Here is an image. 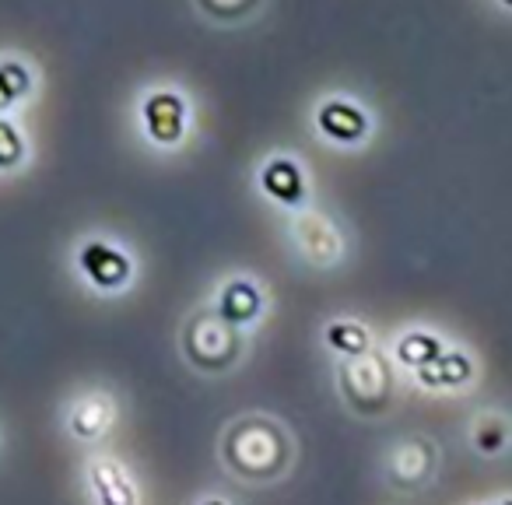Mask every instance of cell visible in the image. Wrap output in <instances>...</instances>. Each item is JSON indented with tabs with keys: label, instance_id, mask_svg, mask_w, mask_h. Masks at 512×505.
I'll use <instances>...</instances> for the list:
<instances>
[{
	"label": "cell",
	"instance_id": "6da1fadb",
	"mask_svg": "<svg viewBox=\"0 0 512 505\" xmlns=\"http://www.w3.org/2000/svg\"><path fill=\"white\" fill-rule=\"evenodd\" d=\"M214 463L232 484L253 491L292 481L299 467L295 428L274 411H239L214 435Z\"/></svg>",
	"mask_w": 512,
	"mask_h": 505
},
{
	"label": "cell",
	"instance_id": "7a4b0ae2",
	"mask_svg": "<svg viewBox=\"0 0 512 505\" xmlns=\"http://www.w3.org/2000/svg\"><path fill=\"white\" fill-rule=\"evenodd\" d=\"M134 141L155 158H179L197 144L200 109L179 78H148L130 102Z\"/></svg>",
	"mask_w": 512,
	"mask_h": 505
},
{
	"label": "cell",
	"instance_id": "3957f363",
	"mask_svg": "<svg viewBox=\"0 0 512 505\" xmlns=\"http://www.w3.org/2000/svg\"><path fill=\"white\" fill-rule=\"evenodd\" d=\"M67 264L81 288L99 302H120L141 285L144 264L137 249L113 228H85L67 249Z\"/></svg>",
	"mask_w": 512,
	"mask_h": 505
},
{
	"label": "cell",
	"instance_id": "277c9868",
	"mask_svg": "<svg viewBox=\"0 0 512 505\" xmlns=\"http://www.w3.org/2000/svg\"><path fill=\"white\" fill-rule=\"evenodd\" d=\"M176 351L183 365L200 379H228L249 362L253 337L221 320L207 302L186 309L176 330Z\"/></svg>",
	"mask_w": 512,
	"mask_h": 505
},
{
	"label": "cell",
	"instance_id": "5b68a950",
	"mask_svg": "<svg viewBox=\"0 0 512 505\" xmlns=\"http://www.w3.org/2000/svg\"><path fill=\"white\" fill-rule=\"evenodd\" d=\"M285 246L309 274H337L351 264V232L330 207L306 204L285 214Z\"/></svg>",
	"mask_w": 512,
	"mask_h": 505
},
{
	"label": "cell",
	"instance_id": "8992f818",
	"mask_svg": "<svg viewBox=\"0 0 512 505\" xmlns=\"http://www.w3.org/2000/svg\"><path fill=\"white\" fill-rule=\"evenodd\" d=\"M306 130L320 148L358 155L372 148L379 134V116L369 99L348 88H327L313 99L306 113Z\"/></svg>",
	"mask_w": 512,
	"mask_h": 505
},
{
	"label": "cell",
	"instance_id": "52a82bcc",
	"mask_svg": "<svg viewBox=\"0 0 512 505\" xmlns=\"http://www.w3.org/2000/svg\"><path fill=\"white\" fill-rule=\"evenodd\" d=\"M334 390L351 418L379 421L397 407L404 379L393 369L390 355H386L383 348H376V351H369V355L334 362Z\"/></svg>",
	"mask_w": 512,
	"mask_h": 505
},
{
	"label": "cell",
	"instance_id": "ba28073f",
	"mask_svg": "<svg viewBox=\"0 0 512 505\" xmlns=\"http://www.w3.org/2000/svg\"><path fill=\"white\" fill-rule=\"evenodd\" d=\"M60 432L71 446L78 449H99L109 446L113 435L123 425V397L106 379H88L78 383L64 400H60Z\"/></svg>",
	"mask_w": 512,
	"mask_h": 505
},
{
	"label": "cell",
	"instance_id": "9c48e42d",
	"mask_svg": "<svg viewBox=\"0 0 512 505\" xmlns=\"http://www.w3.org/2000/svg\"><path fill=\"white\" fill-rule=\"evenodd\" d=\"M442 474V446L428 432H407L386 442L379 456V481L390 495H421Z\"/></svg>",
	"mask_w": 512,
	"mask_h": 505
},
{
	"label": "cell",
	"instance_id": "30bf717a",
	"mask_svg": "<svg viewBox=\"0 0 512 505\" xmlns=\"http://www.w3.org/2000/svg\"><path fill=\"white\" fill-rule=\"evenodd\" d=\"M204 302L228 320L232 327H239L242 334L256 337L264 330V323L274 313V292L264 281V274L246 271V267H232V271H221L211 281Z\"/></svg>",
	"mask_w": 512,
	"mask_h": 505
},
{
	"label": "cell",
	"instance_id": "8fae6325",
	"mask_svg": "<svg viewBox=\"0 0 512 505\" xmlns=\"http://www.w3.org/2000/svg\"><path fill=\"white\" fill-rule=\"evenodd\" d=\"M249 190H253V197L260 200V204H267L271 211H278L281 218H285V214L313 204L316 179H313V169H309L306 158H302L299 151L274 148L253 165Z\"/></svg>",
	"mask_w": 512,
	"mask_h": 505
},
{
	"label": "cell",
	"instance_id": "7c38bea8",
	"mask_svg": "<svg viewBox=\"0 0 512 505\" xmlns=\"http://www.w3.org/2000/svg\"><path fill=\"white\" fill-rule=\"evenodd\" d=\"M81 498L85 505H144L148 502V488H144L141 474L134 463L113 446L88 449L81 456Z\"/></svg>",
	"mask_w": 512,
	"mask_h": 505
},
{
	"label": "cell",
	"instance_id": "4fadbf2b",
	"mask_svg": "<svg viewBox=\"0 0 512 505\" xmlns=\"http://www.w3.org/2000/svg\"><path fill=\"white\" fill-rule=\"evenodd\" d=\"M484 383V362L467 341H449L439 355L428 365H421L418 372L404 376V386L421 397L449 400V397H470Z\"/></svg>",
	"mask_w": 512,
	"mask_h": 505
},
{
	"label": "cell",
	"instance_id": "5bb4252c",
	"mask_svg": "<svg viewBox=\"0 0 512 505\" xmlns=\"http://www.w3.org/2000/svg\"><path fill=\"white\" fill-rule=\"evenodd\" d=\"M463 449L481 463H502L512 456V411L505 404H481L463 421Z\"/></svg>",
	"mask_w": 512,
	"mask_h": 505
},
{
	"label": "cell",
	"instance_id": "9a60e30c",
	"mask_svg": "<svg viewBox=\"0 0 512 505\" xmlns=\"http://www.w3.org/2000/svg\"><path fill=\"white\" fill-rule=\"evenodd\" d=\"M449 341H453V337L442 327H432V323H404V327L386 337L383 351L390 355L393 369L404 379V376H411V372H418L421 365L432 362Z\"/></svg>",
	"mask_w": 512,
	"mask_h": 505
},
{
	"label": "cell",
	"instance_id": "2e32d148",
	"mask_svg": "<svg viewBox=\"0 0 512 505\" xmlns=\"http://www.w3.org/2000/svg\"><path fill=\"white\" fill-rule=\"evenodd\" d=\"M43 92V67L22 50H0V113H29Z\"/></svg>",
	"mask_w": 512,
	"mask_h": 505
},
{
	"label": "cell",
	"instance_id": "e0dca14e",
	"mask_svg": "<svg viewBox=\"0 0 512 505\" xmlns=\"http://www.w3.org/2000/svg\"><path fill=\"white\" fill-rule=\"evenodd\" d=\"M320 344L334 362H348V358L369 355V351L383 348V337L376 334V327L365 316L334 313L320 323Z\"/></svg>",
	"mask_w": 512,
	"mask_h": 505
},
{
	"label": "cell",
	"instance_id": "ac0fdd59",
	"mask_svg": "<svg viewBox=\"0 0 512 505\" xmlns=\"http://www.w3.org/2000/svg\"><path fill=\"white\" fill-rule=\"evenodd\" d=\"M36 158L39 144L25 113H0V183L29 176Z\"/></svg>",
	"mask_w": 512,
	"mask_h": 505
},
{
	"label": "cell",
	"instance_id": "d6986e66",
	"mask_svg": "<svg viewBox=\"0 0 512 505\" xmlns=\"http://www.w3.org/2000/svg\"><path fill=\"white\" fill-rule=\"evenodd\" d=\"M271 0H190V11L211 32H242L260 22Z\"/></svg>",
	"mask_w": 512,
	"mask_h": 505
},
{
	"label": "cell",
	"instance_id": "ffe728a7",
	"mask_svg": "<svg viewBox=\"0 0 512 505\" xmlns=\"http://www.w3.org/2000/svg\"><path fill=\"white\" fill-rule=\"evenodd\" d=\"M190 505H239V502H235V498L228 495V491H221V488H207V491H200V495L193 498Z\"/></svg>",
	"mask_w": 512,
	"mask_h": 505
},
{
	"label": "cell",
	"instance_id": "44dd1931",
	"mask_svg": "<svg viewBox=\"0 0 512 505\" xmlns=\"http://www.w3.org/2000/svg\"><path fill=\"white\" fill-rule=\"evenodd\" d=\"M484 8H491L502 18H512V0H484Z\"/></svg>",
	"mask_w": 512,
	"mask_h": 505
},
{
	"label": "cell",
	"instance_id": "7402d4cb",
	"mask_svg": "<svg viewBox=\"0 0 512 505\" xmlns=\"http://www.w3.org/2000/svg\"><path fill=\"white\" fill-rule=\"evenodd\" d=\"M8 449H11V432H8V425H4V418H0V463H4Z\"/></svg>",
	"mask_w": 512,
	"mask_h": 505
},
{
	"label": "cell",
	"instance_id": "603a6c76",
	"mask_svg": "<svg viewBox=\"0 0 512 505\" xmlns=\"http://www.w3.org/2000/svg\"><path fill=\"white\" fill-rule=\"evenodd\" d=\"M491 505H512V491H502V495L491 498Z\"/></svg>",
	"mask_w": 512,
	"mask_h": 505
},
{
	"label": "cell",
	"instance_id": "cb8c5ba5",
	"mask_svg": "<svg viewBox=\"0 0 512 505\" xmlns=\"http://www.w3.org/2000/svg\"><path fill=\"white\" fill-rule=\"evenodd\" d=\"M463 505H491V498H474V502H463Z\"/></svg>",
	"mask_w": 512,
	"mask_h": 505
}]
</instances>
